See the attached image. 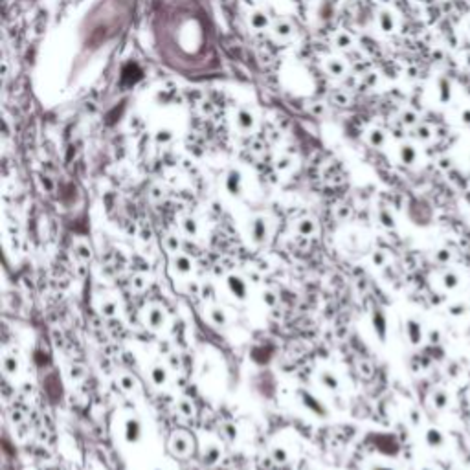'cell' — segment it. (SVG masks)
Returning a JSON list of instances; mask_svg holds the SVG:
<instances>
[{"mask_svg": "<svg viewBox=\"0 0 470 470\" xmlns=\"http://www.w3.org/2000/svg\"><path fill=\"white\" fill-rule=\"evenodd\" d=\"M373 470H393V469H390V467H384V465H377V467H373Z\"/></svg>", "mask_w": 470, "mask_h": 470, "instance_id": "60d3db41", "label": "cell"}, {"mask_svg": "<svg viewBox=\"0 0 470 470\" xmlns=\"http://www.w3.org/2000/svg\"><path fill=\"white\" fill-rule=\"evenodd\" d=\"M314 223L313 221H309V219H303V221H300L298 223V226H296V232L300 235H311V234H314Z\"/></svg>", "mask_w": 470, "mask_h": 470, "instance_id": "d6986e66", "label": "cell"}, {"mask_svg": "<svg viewBox=\"0 0 470 470\" xmlns=\"http://www.w3.org/2000/svg\"><path fill=\"white\" fill-rule=\"evenodd\" d=\"M437 97L441 103H448L452 99V84L446 78H439L437 81Z\"/></svg>", "mask_w": 470, "mask_h": 470, "instance_id": "ba28073f", "label": "cell"}, {"mask_svg": "<svg viewBox=\"0 0 470 470\" xmlns=\"http://www.w3.org/2000/svg\"><path fill=\"white\" fill-rule=\"evenodd\" d=\"M173 268H175L178 274H189L191 268H193V265H191V259H189L187 255L178 253V255L173 257Z\"/></svg>", "mask_w": 470, "mask_h": 470, "instance_id": "30bf717a", "label": "cell"}, {"mask_svg": "<svg viewBox=\"0 0 470 470\" xmlns=\"http://www.w3.org/2000/svg\"><path fill=\"white\" fill-rule=\"evenodd\" d=\"M189 446H191L189 445V439H187L182 432L173 435V439H171V450H173L175 454H178V456H186V454L189 452Z\"/></svg>", "mask_w": 470, "mask_h": 470, "instance_id": "52a82bcc", "label": "cell"}, {"mask_svg": "<svg viewBox=\"0 0 470 470\" xmlns=\"http://www.w3.org/2000/svg\"><path fill=\"white\" fill-rule=\"evenodd\" d=\"M226 283H228V289L232 290V294H234L235 298H239V300H244V298H246V283L242 281L241 276L232 274V276H228Z\"/></svg>", "mask_w": 470, "mask_h": 470, "instance_id": "277c9868", "label": "cell"}, {"mask_svg": "<svg viewBox=\"0 0 470 470\" xmlns=\"http://www.w3.org/2000/svg\"><path fill=\"white\" fill-rule=\"evenodd\" d=\"M125 441L129 445H134L138 443L140 437H142V422L138 419H127L125 421Z\"/></svg>", "mask_w": 470, "mask_h": 470, "instance_id": "3957f363", "label": "cell"}, {"mask_svg": "<svg viewBox=\"0 0 470 470\" xmlns=\"http://www.w3.org/2000/svg\"><path fill=\"white\" fill-rule=\"evenodd\" d=\"M400 160H402L406 165L415 163V160H417L415 147H411V145H402V147H400Z\"/></svg>", "mask_w": 470, "mask_h": 470, "instance_id": "2e32d148", "label": "cell"}, {"mask_svg": "<svg viewBox=\"0 0 470 470\" xmlns=\"http://www.w3.org/2000/svg\"><path fill=\"white\" fill-rule=\"evenodd\" d=\"M182 226H184V232H186L187 235H197V223H195V221H193L191 217H186V219H184Z\"/></svg>", "mask_w": 470, "mask_h": 470, "instance_id": "cb8c5ba5", "label": "cell"}, {"mask_svg": "<svg viewBox=\"0 0 470 470\" xmlns=\"http://www.w3.org/2000/svg\"><path fill=\"white\" fill-rule=\"evenodd\" d=\"M432 402H434V406L437 410H445L446 406L450 404V397H448V393H446L445 390H437V392L432 395Z\"/></svg>", "mask_w": 470, "mask_h": 470, "instance_id": "9a60e30c", "label": "cell"}, {"mask_svg": "<svg viewBox=\"0 0 470 470\" xmlns=\"http://www.w3.org/2000/svg\"><path fill=\"white\" fill-rule=\"evenodd\" d=\"M441 283H443V287H445L446 290H454L458 289L459 283H461V279H459V276L456 274V272H445L443 274V277H441Z\"/></svg>", "mask_w": 470, "mask_h": 470, "instance_id": "4fadbf2b", "label": "cell"}, {"mask_svg": "<svg viewBox=\"0 0 470 470\" xmlns=\"http://www.w3.org/2000/svg\"><path fill=\"white\" fill-rule=\"evenodd\" d=\"M120 384L125 392H131V390H134V386H136V380H134L131 375H123L120 379Z\"/></svg>", "mask_w": 470, "mask_h": 470, "instance_id": "d4e9b609", "label": "cell"}, {"mask_svg": "<svg viewBox=\"0 0 470 470\" xmlns=\"http://www.w3.org/2000/svg\"><path fill=\"white\" fill-rule=\"evenodd\" d=\"M415 121V116L413 114H406V123H413Z\"/></svg>", "mask_w": 470, "mask_h": 470, "instance_id": "ab89813d", "label": "cell"}, {"mask_svg": "<svg viewBox=\"0 0 470 470\" xmlns=\"http://www.w3.org/2000/svg\"><path fill=\"white\" fill-rule=\"evenodd\" d=\"M272 458H274V461H276V463H285V461L289 459V454H287V450H285V448H274Z\"/></svg>", "mask_w": 470, "mask_h": 470, "instance_id": "4316f807", "label": "cell"}, {"mask_svg": "<svg viewBox=\"0 0 470 470\" xmlns=\"http://www.w3.org/2000/svg\"><path fill=\"white\" fill-rule=\"evenodd\" d=\"M210 318L215 325H226V314H224V311H221V309H211Z\"/></svg>", "mask_w": 470, "mask_h": 470, "instance_id": "ffe728a7", "label": "cell"}, {"mask_svg": "<svg viewBox=\"0 0 470 470\" xmlns=\"http://www.w3.org/2000/svg\"><path fill=\"white\" fill-rule=\"evenodd\" d=\"M250 237L255 244H263L268 237V228H266V221L263 217H255L250 224Z\"/></svg>", "mask_w": 470, "mask_h": 470, "instance_id": "6da1fadb", "label": "cell"}, {"mask_svg": "<svg viewBox=\"0 0 470 470\" xmlns=\"http://www.w3.org/2000/svg\"><path fill=\"white\" fill-rule=\"evenodd\" d=\"M465 311H467V307H465V305H461V303H459V305H454V307H450V313H452V316H461Z\"/></svg>", "mask_w": 470, "mask_h": 470, "instance_id": "8d00e7d4", "label": "cell"}, {"mask_svg": "<svg viewBox=\"0 0 470 470\" xmlns=\"http://www.w3.org/2000/svg\"><path fill=\"white\" fill-rule=\"evenodd\" d=\"M318 380H319V384L325 388V390H329V392H338V390H340V382H338V379L332 373H329V371L319 373Z\"/></svg>", "mask_w": 470, "mask_h": 470, "instance_id": "8fae6325", "label": "cell"}, {"mask_svg": "<svg viewBox=\"0 0 470 470\" xmlns=\"http://www.w3.org/2000/svg\"><path fill=\"white\" fill-rule=\"evenodd\" d=\"M379 219H380V223L384 224V226H388V228H393V226H395V221H393V217L388 211H380Z\"/></svg>", "mask_w": 470, "mask_h": 470, "instance_id": "f1b7e54d", "label": "cell"}, {"mask_svg": "<svg viewBox=\"0 0 470 470\" xmlns=\"http://www.w3.org/2000/svg\"><path fill=\"white\" fill-rule=\"evenodd\" d=\"M226 187H228V191L232 195H239V191H241V176H239V173H235V171L230 173L228 180H226Z\"/></svg>", "mask_w": 470, "mask_h": 470, "instance_id": "e0dca14e", "label": "cell"}, {"mask_svg": "<svg viewBox=\"0 0 470 470\" xmlns=\"http://www.w3.org/2000/svg\"><path fill=\"white\" fill-rule=\"evenodd\" d=\"M411 417H413V419H411V421H413V424H417V422H419V419H421V417L417 415V411H413V413H411Z\"/></svg>", "mask_w": 470, "mask_h": 470, "instance_id": "b9f144b4", "label": "cell"}, {"mask_svg": "<svg viewBox=\"0 0 470 470\" xmlns=\"http://www.w3.org/2000/svg\"><path fill=\"white\" fill-rule=\"evenodd\" d=\"M469 30H470V24H469Z\"/></svg>", "mask_w": 470, "mask_h": 470, "instance_id": "ee69618b", "label": "cell"}, {"mask_svg": "<svg viewBox=\"0 0 470 470\" xmlns=\"http://www.w3.org/2000/svg\"><path fill=\"white\" fill-rule=\"evenodd\" d=\"M147 323L151 329H162L163 323H165V314H163L162 309H151L149 314H147Z\"/></svg>", "mask_w": 470, "mask_h": 470, "instance_id": "9c48e42d", "label": "cell"}, {"mask_svg": "<svg viewBox=\"0 0 470 470\" xmlns=\"http://www.w3.org/2000/svg\"><path fill=\"white\" fill-rule=\"evenodd\" d=\"M371 144L382 145L384 144V134L380 133V131H373V133H371Z\"/></svg>", "mask_w": 470, "mask_h": 470, "instance_id": "836d02e7", "label": "cell"}, {"mask_svg": "<svg viewBox=\"0 0 470 470\" xmlns=\"http://www.w3.org/2000/svg\"><path fill=\"white\" fill-rule=\"evenodd\" d=\"M469 160H470V153H469Z\"/></svg>", "mask_w": 470, "mask_h": 470, "instance_id": "7bdbcfd3", "label": "cell"}, {"mask_svg": "<svg viewBox=\"0 0 470 470\" xmlns=\"http://www.w3.org/2000/svg\"><path fill=\"white\" fill-rule=\"evenodd\" d=\"M373 263H375V265H379V266L384 265V263H386V255H384V253H380V252H377L373 255Z\"/></svg>", "mask_w": 470, "mask_h": 470, "instance_id": "74e56055", "label": "cell"}, {"mask_svg": "<svg viewBox=\"0 0 470 470\" xmlns=\"http://www.w3.org/2000/svg\"><path fill=\"white\" fill-rule=\"evenodd\" d=\"M371 321H373V329L375 332H377V336H379V340H386V331H388V321H386V316H384V313H380V311H375L373 316H371Z\"/></svg>", "mask_w": 470, "mask_h": 470, "instance_id": "8992f818", "label": "cell"}, {"mask_svg": "<svg viewBox=\"0 0 470 470\" xmlns=\"http://www.w3.org/2000/svg\"><path fill=\"white\" fill-rule=\"evenodd\" d=\"M426 445L432 446V448H439V446L445 445V435L441 434L437 428H430L426 432Z\"/></svg>", "mask_w": 470, "mask_h": 470, "instance_id": "7c38bea8", "label": "cell"}, {"mask_svg": "<svg viewBox=\"0 0 470 470\" xmlns=\"http://www.w3.org/2000/svg\"><path fill=\"white\" fill-rule=\"evenodd\" d=\"M450 257H452V253L448 252V250H437V253H435V259L439 261V263H448L450 261Z\"/></svg>", "mask_w": 470, "mask_h": 470, "instance_id": "4dcf8cb0", "label": "cell"}, {"mask_svg": "<svg viewBox=\"0 0 470 470\" xmlns=\"http://www.w3.org/2000/svg\"><path fill=\"white\" fill-rule=\"evenodd\" d=\"M300 397H302V402L305 404V408H307L311 413H314L316 417H327V410L325 406L319 402L318 398L314 397L313 393H307V392H300Z\"/></svg>", "mask_w": 470, "mask_h": 470, "instance_id": "7a4b0ae2", "label": "cell"}, {"mask_svg": "<svg viewBox=\"0 0 470 470\" xmlns=\"http://www.w3.org/2000/svg\"><path fill=\"white\" fill-rule=\"evenodd\" d=\"M417 138L430 140V138H432V131H430L428 127H419V129H417Z\"/></svg>", "mask_w": 470, "mask_h": 470, "instance_id": "d6a6232c", "label": "cell"}, {"mask_svg": "<svg viewBox=\"0 0 470 470\" xmlns=\"http://www.w3.org/2000/svg\"><path fill=\"white\" fill-rule=\"evenodd\" d=\"M406 334H408V340L411 342V345H419L422 342V327L417 319L410 318L406 321Z\"/></svg>", "mask_w": 470, "mask_h": 470, "instance_id": "5b68a950", "label": "cell"}, {"mask_svg": "<svg viewBox=\"0 0 470 470\" xmlns=\"http://www.w3.org/2000/svg\"><path fill=\"white\" fill-rule=\"evenodd\" d=\"M178 411H180L184 417H193V413H195L191 402H187V400H182V402H178Z\"/></svg>", "mask_w": 470, "mask_h": 470, "instance_id": "484cf974", "label": "cell"}, {"mask_svg": "<svg viewBox=\"0 0 470 470\" xmlns=\"http://www.w3.org/2000/svg\"><path fill=\"white\" fill-rule=\"evenodd\" d=\"M459 118H461V121H463L465 125H470V109H463V110H461Z\"/></svg>", "mask_w": 470, "mask_h": 470, "instance_id": "f35d334b", "label": "cell"}, {"mask_svg": "<svg viewBox=\"0 0 470 470\" xmlns=\"http://www.w3.org/2000/svg\"><path fill=\"white\" fill-rule=\"evenodd\" d=\"M151 380L155 386H163L165 382H167V371L162 368V366H155V368L151 369Z\"/></svg>", "mask_w": 470, "mask_h": 470, "instance_id": "5bb4252c", "label": "cell"}, {"mask_svg": "<svg viewBox=\"0 0 470 470\" xmlns=\"http://www.w3.org/2000/svg\"><path fill=\"white\" fill-rule=\"evenodd\" d=\"M165 246H167V250L171 253H176V250H178L180 244H178V239H176V237H167V239H165Z\"/></svg>", "mask_w": 470, "mask_h": 470, "instance_id": "f546056e", "label": "cell"}, {"mask_svg": "<svg viewBox=\"0 0 470 470\" xmlns=\"http://www.w3.org/2000/svg\"><path fill=\"white\" fill-rule=\"evenodd\" d=\"M70 377L76 380H81L84 377V369L81 368V366H72V369H70Z\"/></svg>", "mask_w": 470, "mask_h": 470, "instance_id": "1f68e13d", "label": "cell"}, {"mask_svg": "<svg viewBox=\"0 0 470 470\" xmlns=\"http://www.w3.org/2000/svg\"><path fill=\"white\" fill-rule=\"evenodd\" d=\"M263 300L266 302V305H276V294L274 292H270V290H266V292H263Z\"/></svg>", "mask_w": 470, "mask_h": 470, "instance_id": "e575fe53", "label": "cell"}, {"mask_svg": "<svg viewBox=\"0 0 470 470\" xmlns=\"http://www.w3.org/2000/svg\"><path fill=\"white\" fill-rule=\"evenodd\" d=\"M380 26L384 31H392L393 30V17L392 13H382L380 15Z\"/></svg>", "mask_w": 470, "mask_h": 470, "instance_id": "603a6c76", "label": "cell"}, {"mask_svg": "<svg viewBox=\"0 0 470 470\" xmlns=\"http://www.w3.org/2000/svg\"><path fill=\"white\" fill-rule=\"evenodd\" d=\"M116 313H118V305H116L114 302H103V305H101V314H103V316H109V318H112V316H116Z\"/></svg>", "mask_w": 470, "mask_h": 470, "instance_id": "44dd1931", "label": "cell"}, {"mask_svg": "<svg viewBox=\"0 0 470 470\" xmlns=\"http://www.w3.org/2000/svg\"><path fill=\"white\" fill-rule=\"evenodd\" d=\"M219 458H221V452H219V448H215V446H210V448H208V454H204V461L208 465H213Z\"/></svg>", "mask_w": 470, "mask_h": 470, "instance_id": "7402d4cb", "label": "cell"}, {"mask_svg": "<svg viewBox=\"0 0 470 470\" xmlns=\"http://www.w3.org/2000/svg\"><path fill=\"white\" fill-rule=\"evenodd\" d=\"M157 470H162V469H157Z\"/></svg>", "mask_w": 470, "mask_h": 470, "instance_id": "f6af8a7d", "label": "cell"}, {"mask_svg": "<svg viewBox=\"0 0 470 470\" xmlns=\"http://www.w3.org/2000/svg\"><path fill=\"white\" fill-rule=\"evenodd\" d=\"M2 369H4V373L6 375H17L18 371V362L15 356H6L4 360H2Z\"/></svg>", "mask_w": 470, "mask_h": 470, "instance_id": "ac0fdd59", "label": "cell"}, {"mask_svg": "<svg viewBox=\"0 0 470 470\" xmlns=\"http://www.w3.org/2000/svg\"><path fill=\"white\" fill-rule=\"evenodd\" d=\"M76 253H78L79 259H83V261L90 259V250H88L86 244H78V246H76Z\"/></svg>", "mask_w": 470, "mask_h": 470, "instance_id": "83f0119b", "label": "cell"}, {"mask_svg": "<svg viewBox=\"0 0 470 470\" xmlns=\"http://www.w3.org/2000/svg\"><path fill=\"white\" fill-rule=\"evenodd\" d=\"M133 285L136 287L138 290L145 289V277L144 276H134L133 277Z\"/></svg>", "mask_w": 470, "mask_h": 470, "instance_id": "d590c367", "label": "cell"}]
</instances>
